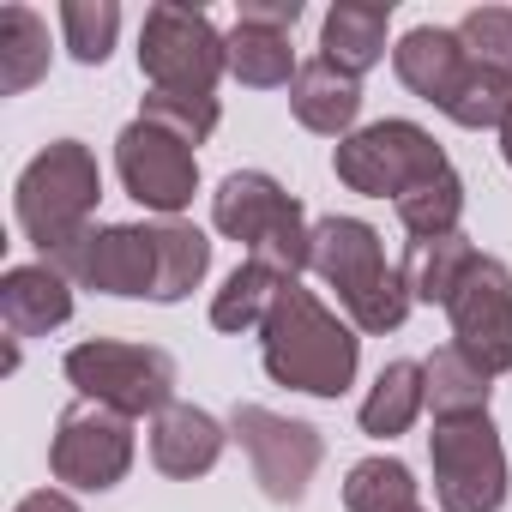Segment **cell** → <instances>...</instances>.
I'll list each match as a JSON object with an SVG mask.
<instances>
[{
	"mask_svg": "<svg viewBox=\"0 0 512 512\" xmlns=\"http://www.w3.org/2000/svg\"><path fill=\"white\" fill-rule=\"evenodd\" d=\"M410 308H416V296H410L404 272L392 266V272H386V278H380V284H374V290H368L350 314H344V320H350L362 338H386V332H398V326L410 320Z\"/></svg>",
	"mask_w": 512,
	"mask_h": 512,
	"instance_id": "obj_32",
	"label": "cell"
},
{
	"mask_svg": "<svg viewBox=\"0 0 512 512\" xmlns=\"http://www.w3.org/2000/svg\"><path fill=\"white\" fill-rule=\"evenodd\" d=\"M416 512H428V506H416Z\"/></svg>",
	"mask_w": 512,
	"mask_h": 512,
	"instance_id": "obj_36",
	"label": "cell"
},
{
	"mask_svg": "<svg viewBox=\"0 0 512 512\" xmlns=\"http://www.w3.org/2000/svg\"><path fill=\"white\" fill-rule=\"evenodd\" d=\"M332 169L350 193H368V199H404L410 187L446 175V151L434 145L428 127L416 121H374V127H356L350 139L332 145Z\"/></svg>",
	"mask_w": 512,
	"mask_h": 512,
	"instance_id": "obj_6",
	"label": "cell"
},
{
	"mask_svg": "<svg viewBox=\"0 0 512 512\" xmlns=\"http://www.w3.org/2000/svg\"><path fill=\"white\" fill-rule=\"evenodd\" d=\"M103 199V169L91 157L85 139H55L43 145L25 169H19V187H13V217L25 229V241L55 260L61 247L85 241L91 235V211Z\"/></svg>",
	"mask_w": 512,
	"mask_h": 512,
	"instance_id": "obj_3",
	"label": "cell"
},
{
	"mask_svg": "<svg viewBox=\"0 0 512 512\" xmlns=\"http://www.w3.org/2000/svg\"><path fill=\"white\" fill-rule=\"evenodd\" d=\"M139 73L151 91H181V97H211L217 79L229 73V37L211 25L205 7L157 0L139 25Z\"/></svg>",
	"mask_w": 512,
	"mask_h": 512,
	"instance_id": "obj_5",
	"label": "cell"
},
{
	"mask_svg": "<svg viewBox=\"0 0 512 512\" xmlns=\"http://www.w3.org/2000/svg\"><path fill=\"white\" fill-rule=\"evenodd\" d=\"M139 121H151V127H163V133H175L181 145H205L211 133H217V121H223V109H217V97H181V91H145V103H139Z\"/></svg>",
	"mask_w": 512,
	"mask_h": 512,
	"instance_id": "obj_30",
	"label": "cell"
},
{
	"mask_svg": "<svg viewBox=\"0 0 512 512\" xmlns=\"http://www.w3.org/2000/svg\"><path fill=\"white\" fill-rule=\"evenodd\" d=\"M452 320V344L482 368V374H512V266L482 253L470 266V278L458 284V296L446 302Z\"/></svg>",
	"mask_w": 512,
	"mask_h": 512,
	"instance_id": "obj_12",
	"label": "cell"
},
{
	"mask_svg": "<svg viewBox=\"0 0 512 512\" xmlns=\"http://www.w3.org/2000/svg\"><path fill=\"white\" fill-rule=\"evenodd\" d=\"M500 157H506V169H512V109H506V121H500Z\"/></svg>",
	"mask_w": 512,
	"mask_h": 512,
	"instance_id": "obj_35",
	"label": "cell"
},
{
	"mask_svg": "<svg viewBox=\"0 0 512 512\" xmlns=\"http://www.w3.org/2000/svg\"><path fill=\"white\" fill-rule=\"evenodd\" d=\"M229 73L253 91H278L296 85L302 61L290 49V31H260V25H235L229 31Z\"/></svg>",
	"mask_w": 512,
	"mask_h": 512,
	"instance_id": "obj_25",
	"label": "cell"
},
{
	"mask_svg": "<svg viewBox=\"0 0 512 512\" xmlns=\"http://www.w3.org/2000/svg\"><path fill=\"white\" fill-rule=\"evenodd\" d=\"M416 470L404 458H362L344 476V512H416Z\"/></svg>",
	"mask_w": 512,
	"mask_h": 512,
	"instance_id": "obj_26",
	"label": "cell"
},
{
	"mask_svg": "<svg viewBox=\"0 0 512 512\" xmlns=\"http://www.w3.org/2000/svg\"><path fill=\"white\" fill-rule=\"evenodd\" d=\"M121 37V7L115 0H61V43L79 67H103Z\"/></svg>",
	"mask_w": 512,
	"mask_h": 512,
	"instance_id": "obj_29",
	"label": "cell"
},
{
	"mask_svg": "<svg viewBox=\"0 0 512 512\" xmlns=\"http://www.w3.org/2000/svg\"><path fill=\"white\" fill-rule=\"evenodd\" d=\"M386 37H392V0H338L320 19V61L338 67L344 79H362L386 61Z\"/></svg>",
	"mask_w": 512,
	"mask_h": 512,
	"instance_id": "obj_15",
	"label": "cell"
},
{
	"mask_svg": "<svg viewBox=\"0 0 512 512\" xmlns=\"http://www.w3.org/2000/svg\"><path fill=\"white\" fill-rule=\"evenodd\" d=\"M506 109H512V79L506 73H488V67H464L458 73V85L440 97V115L452 121V127H464V133H500V121H506Z\"/></svg>",
	"mask_w": 512,
	"mask_h": 512,
	"instance_id": "obj_27",
	"label": "cell"
},
{
	"mask_svg": "<svg viewBox=\"0 0 512 512\" xmlns=\"http://www.w3.org/2000/svg\"><path fill=\"white\" fill-rule=\"evenodd\" d=\"M211 229L241 241L247 260H260L266 272H278L284 284L308 272L314 260V223L302 211L296 193H284V181H272L266 169H235L217 181L211 193Z\"/></svg>",
	"mask_w": 512,
	"mask_h": 512,
	"instance_id": "obj_2",
	"label": "cell"
},
{
	"mask_svg": "<svg viewBox=\"0 0 512 512\" xmlns=\"http://www.w3.org/2000/svg\"><path fill=\"white\" fill-rule=\"evenodd\" d=\"M452 31H458L464 55H470L476 67L512 79V7H470Z\"/></svg>",
	"mask_w": 512,
	"mask_h": 512,
	"instance_id": "obj_31",
	"label": "cell"
},
{
	"mask_svg": "<svg viewBox=\"0 0 512 512\" xmlns=\"http://www.w3.org/2000/svg\"><path fill=\"white\" fill-rule=\"evenodd\" d=\"M13 512H79V500H73L67 488H37V494H25Z\"/></svg>",
	"mask_w": 512,
	"mask_h": 512,
	"instance_id": "obj_34",
	"label": "cell"
},
{
	"mask_svg": "<svg viewBox=\"0 0 512 512\" xmlns=\"http://www.w3.org/2000/svg\"><path fill=\"white\" fill-rule=\"evenodd\" d=\"M422 380H428V410L434 422H458V416H488V398H494V374H482L458 344L434 350L422 362Z\"/></svg>",
	"mask_w": 512,
	"mask_h": 512,
	"instance_id": "obj_23",
	"label": "cell"
},
{
	"mask_svg": "<svg viewBox=\"0 0 512 512\" xmlns=\"http://www.w3.org/2000/svg\"><path fill=\"white\" fill-rule=\"evenodd\" d=\"M260 362L278 386L308 398H344L362 368V332L338 320L302 278L278 290L266 326H260Z\"/></svg>",
	"mask_w": 512,
	"mask_h": 512,
	"instance_id": "obj_1",
	"label": "cell"
},
{
	"mask_svg": "<svg viewBox=\"0 0 512 512\" xmlns=\"http://www.w3.org/2000/svg\"><path fill=\"white\" fill-rule=\"evenodd\" d=\"M464 67H470V55H464L458 31H446V25H416V31H404L398 49H392V73H398V85L416 91V97L434 103V109H440V97L458 85Z\"/></svg>",
	"mask_w": 512,
	"mask_h": 512,
	"instance_id": "obj_17",
	"label": "cell"
},
{
	"mask_svg": "<svg viewBox=\"0 0 512 512\" xmlns=\"http://www.w3.org/2000/svg\"><path fill=\"white\" fill-rule=\"evenodd\" d=\"M302 19V0H241L235 25H260V31H296Z\"/></svg>",
	"mask_w": 512,
	"mask_h": 512,
	"instance_id": "obj_33",
	"label": "cell"
},
{
	"mask_svg": "<svg viewBox=\"0 0 512 512\" xmlns=\"http://www.w3.org/2000/svg\"><path fill=\"white\" fill-rule=\"evenodd\" d=\"M290 115L320 139H350L356 115H362V79H344L338 67H326L314 55V61H302V73L290 85Z\"/></svg>",
	"mask_w": 512,
	"mask_h": 512,
	"instance_id": "obj_18",
	"label": "cell"
},
{
	"mask_svg": "<svg viewBox=\"0 0 512 512\" xmlns=\"http://www.w3.org/2000/svg\"><path fill=\"white\" fill-rule=\"evenodd\" d=\"M428 410V380H422V362H386L356 410L362 434L368 440H398L416 416Z\"/></svg>",
	"mask_w": 512,
	"mask_h": 512,
	"instance_id": "obj_20",
	"label": "cell"
},
{
	"mask_svg": "<svg viewBox=\"0 0 512 512\" xmlns=\"http://www.w3.org/2000/svg\"><path fill=\"white\" fill-rule=\"evenodd\" d=\"M290 284H296V278H290ZM278 290H284L278 272H266L260 260H241V266L217 284V296H211V326L229 332V338L260 332L266 314H272V302H278Z\"/></svg>",
	"mask_w": 512,
	"mask_h": 512,
	"instance_id": "obj_24",
	"label": "cell"
},
{
	"mask_svg": "<svg viewBox=\"0 0 512 512\" xmlns=\"http://www.w3.org/2000/svg\"><path fill=\"white\" fill-rule=\"evenodd\" d=\"M61 374L79 398L121 410L127 422L163 416L175 404V356L157 344H121V338H85L61 356Z\"/></svg>",
	"mask_w": 512,
	"mask_h": 512,
	"instance_id": "obj_4",
	"label": "cell"
},
{
	"mask_svg": "<svg viewBox=\"0 0 512 512\" xmlns=\"http://www.w3.org/2000/svg\"><path fill=\"white\" fill-rule=\"evenodd\" d=\"M49 25L37 7L13 0V7H0V91L7 97H25L31 85L49 79Z\"/></svg>",
	"mask_w": 512,
	"mask_h": 512,
	"instance_id": "obj_21",
	"label": "cell"
},
{
	"mask_svg": "<svg viewBox=\"0 0 512 512\" xmlns=\"http://www.w3.org/2000/svg\"><path fill=\"white\" fill-rule=\"evenodd\" d=\"M0 320L13 338H49L73 320V284L55 266H13L0 278Z\"/></svg>",
	"mask_w": 512,
	"mask_h": 512,
	"instance_id": "obj_16",
	"label": "cell"
},
{
	"mask_svg": "<svg viewBox=\"0 0 512 512\" xmlns=\"http://www.w3.org/2000/svg\"><path fill=\"white\" fill-rule=\"evenodd\" d=\"M49 470L67 494H109L133 470V422L91 398H73L49 434Z\"/></svg>",
	"mask_w": 512,
	"mask_h": 512,
	"instance_id": "obj_8",
	"label": "cell"
},
{
	"mask_svg": "<svg viewBox=\"0 0 512 512\" xmlns=\"http://www.w3.org/2000/svg\"><path fill=\"white\" fill-rule=\"evenodd\" d=\"M482 260V253L470 247V235L458 229V235H440V241H410V253H404V284H410V296L416 302H428V308H446L452 296H458V284L470 278V266Z\"/></svg>",
	"mask_w": 512,
	"mask_h": 512,
	"instance_id": "obj_22",
	"label": "cell"
},
{
	"mask_svg": "<svg viewBox=\"0 0 512 512\" xmlns=\"http://www.w3.org/2000/svg\"><path fill=\"white\" fill-rule=\"evenodd\" d=\"M115 175L127 187V199H139L157 217H181L199 193V157L193 145H181L175 133L151 127V121H127L115 139Z\"/></svg>",
	"mask_w": 512,
	"mask_h": 512,
	"instance_id": "obj_11",
	"label": "cell"
},
{
	"mask_svg": "<svg viewBox=\"0 0 512 512\" xmlns=\"http://www.w3.org/2000/svg\"><path fill=\"white\" fill-rule=\"evenodd\" d=\"M398 223H404V235H410V241L458 235V223H464V181H458V169H446V175H434V181L410 187V193L398 199Z\"/></svg>",
	"mask_w": 512,
	"mask_h": 512,
	"instance_id": "obj_28",
	"label": "cell"
},
{
	"mask_svg": "<svg viewBox=\"0 0 512 512\" xmlns=\"http://www.w3.org/2000/svg\"><path fill=\"white\" fill-rule=\"evenodd\" d=\"M43 266H55L73 290H97V296H121V302L145 296L151 302V290H157V235H151V223H103L85 241L61 247Z\"/></svg>",
	"mask_w": 512,
	"mask_h": 512,
	"instance_id": "obj_10",
	"label": "cell"
},
{
	"mask_svg": "<svg viewBox=\"0 0 512 512\" xmlns=\"http://www.w3.org/2000/svg\"><path fill=\"white\" fill-rule=\"evenodd\" d=\"M151 235H157V290H151V302H163V308L187 302L211 272V235L187 217H157Z\"/></svg>",
	"mask_w": 512,
	"mask_h": 512,
	"instance_id": "obj_19",
	"label": "cell"
},
{
	"mask_svg": "<svg viewBox=\"0 0 512 512\" xmlns=\"http://www.w3.org/2000/svg\"><path fill=\"white\" fill-rule=\"evenodd\" d=\"M229 440H241L247 464H253V482L272 506H296L326 458V440L314 422H296V416H278L266 404H235L229 410Z\"/></svg>",
	"mask_w": 512,
	"mask_h": 512,
	"instance_id": "obj_9",
	"label": "cell"
},
{
	"mask_svg": "<svg viewBox=\"0 0 512 512\" xmlns=\"http://www.w3.org/2000/svg\"><path fill=\"white\" fill-rule=\"evenodd\" d=\"M308 272L326 290H338V302L350 314L392 266H386V247H380L374 223H362V217H320L314 223V260H308Z\"/></svg>",
	"mask_w": 512,
	"mask_h": 512,
	"instance_id": "obj_13",
	"label": "cell"
},
{
	"mask_svg": "<svg viewBox=\"0 0 512 512\" xmlns=\"http://www.w3.org/2000/svg\"><path fill=\"white\" fill-rule=\"evenodd\" d=\"M223 446H229V428L199 404H169L163 416H151V464L175 482L211 476Z\"/></svg>",
	"mask_w": 512,
	"mask_h": 512,
	"instance_id": "obj_14",
	"label": "cell"
},
{
	"mask_svg": "<svg viewBox=\"0 0 512 512\" xmlns=\"http://www.w3.org/2000/svg\"><path fill=\"white\" fill-rule=\"evenodd\" d=\"M428 464H434V500L440 512H500L506 506V446L494 416H458L434 422L428 434Z\"/></svg>",
	"mask_w": 512,
	"mask_h": 512,
	"instance_id": "obj_7",
	"label": "cell"
}]
</instances>
